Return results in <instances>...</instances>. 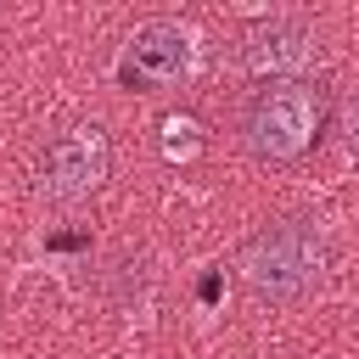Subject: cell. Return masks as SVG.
<instances>
[{
    "instance_id": "cell-1",
    "label": "cell",
    "mask_w": 359,
    "mask_h": 359,
    "mask_svg": "<svg viewBox=\"0 0 359 359\" xmlns=\"http://www.w3.org/2000/svg\"><path fill=\"white\" fill-rule=\"evenodd\" d=\"M325 264H331V247H325V230L314 219H280V224L258 230L241 252L247 286L269 303H292V297L314 292Z\"/></svg>"
},
{
    "instance_id": "cell-2",
    "label": "cell",
    "mask_w": 359,
    "mask_h": 359,
    "mask_svg": "<svg viewBox=\"0 0 359 359\" xmlns=\"http://www.w3.org/2000/svg\"><path fill=\"white\" fill-rule=\"evenodd\" d=\"M320 118H325L320 84H309V79H275V84H264L247 101V151L264 157V163H292V157H303L314 146Z\"/></svg>"
},
{
    "instance_id": "cell-3",
    "label": "cell",
    "mask_w": 359,
    "mask_h": 359,
    "mask_svg": "<svg viewBox=\"0 0 359 359\" xmlns=\"http://www.w3.org/2000/svg\"><path fill=\"white\" fill-rule=\"evenodd\" d=\"M107 163H112L107 129L101 123H73L39 157V196H50V202H84L90 191H101Z\"/></svg>"
},
{
    "instance_id": "cell-4",
    "label": "cell",
    "mask_w": 359,
    "mask_h": 359,
    "mask_svg": "<svg viewBox=\"0 0 359 359\" xmlns=\"http://www.w3.org/2000/svg\"><path fill=\"white\" fill-rule=\"evenodd\" d=\"M196 67V34L180 22H140L118 56V84L123 90H168L191 79Z\"/></svg>"
},
{
    "instance_id": "cell-5",
    "label": "cell",
    "mask_w": 359,
    "mask_h": 359,
    "mask_svg": "<svg viewBox=\"0 0 359 359\" xmlns=\"http://www.w3.org/2000/svg\"><path fill=\"white\" fill-rule=\"evenodd\" d=\"M320 56V39H314V28L303 22V17H264V22H252L247 28V39H241V62H247V73H258V79H297L309 62Z\"/></svg>"
},
{
    "instance_id": "cell-6",
    "label": "cell",
    "mask_w": 359,
    "mask_h": 359,
    "mask_svg": "<svg viewBox=\"0 0 359 359\" xmlns=\"http://www.w3.org/2000/svg\"><path fill=\"white\" fill-rule=\"evenodd\" d=\"M196 151H202V123L185 118V112L163 118V157H168V163H191Z\"/></svg>"
},
{
    "instance_id": "cell-7",
    "label": "cell",
    "mask_w": 359,
    "mask_h": 359,
    "mask_svg": "<svg viewBox=\"0 0 359 359\" xmlns=\"http://www.w3.org/2000/svg\"><path fill=\"white\" fill-rule=\"evenodd\" d=\"M337 140H342V157L348 163H359V90L342 101V112H337Z\"/></svg>"
},
{
    "instance_id": "cell-8",
    "label": "cell",
    "mask_w": 359,
    "mask_h": 359,
    "mask_svg": "<svg viewBox=\"0 0 359 359\" xmlns=\"http://www.w3.org/2000/svg\"><path fill=\"white\" fill-rule=\"evenodd\" d=\"M196 297H202V303H219V275H202V286H196Z\"/></svg>"
}]
</instances>
